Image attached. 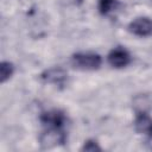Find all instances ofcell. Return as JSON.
Wrapping results in <instances>:
<instances>
[{"label": "cell", "instance_id": "cell-1", "mask_svg": "<svg viewBox=\"0 0 152 152\" xmlns=\"http://www.w3.org/2000/svg\"><path fill=\"white\" fill-rule=\"evenodd\" d=\"M71 64L74 68L84 71L97 70L102 64V58L95 52H77L71 57Z\"/></svg>", "mask_w": 152, "mask_h": 152}, {"label": "cell", "instance_id": "cell-2", "mask_svg": "<svg viewBox=\"0 0 152 152\" xmlns=\"http://www.w3.org/2000/svg\"><path fill=\"white\" fill-rule=\"evenodd\" d=\"M44 131L40 135V144L43 147H53L57 145H63L66 141V133L64 127L59 126H44Z\"/></svg>", "mask_w": 152, "mask_h": 152}, {"label": "cell", "instance_id": "cell-3", "mask_svg": "<svg viewBox=\"0 0 152 152\" xmlns=\"http://www.w3.org/2000/svg\"><path fill=\"white\" fill-rule=\"evenodd\" d=\"M107 61L112 68L115 69H122L126 68L132 62L131 53L122 46H116L110 50V52L107 56Z\"/></svg>", "mask_w": 152, "mask_h": 152}, {"label": "cell", "instance_id": "cell-4", "mask_svg": "<svg viewBox=\"0 0 152 152\" xmlns=\"http://www.w3.org/2000/svg\"><path fill=\"white\" fill-rule=\"evenodd\" d=\"M128 31L137 37H151L152 36V19L147 17H139L132 20L128 26Z\"/></svg>", "mask_w": 152, "mask_h": 152}, {"label": "cell", "instance_id": "cell-5", "mask_svg": "<svg viewBox=\"0 0 152 152\" xmlns=\"http://www.w3.org/2000/svg\"><path fill=\"white\" fill-rule=\"evenodd\" d=\"M40 78L45 83H50L53 86H64L68 81V74L62 68H50L40 75Z\"/></svg>", "mask_w": 152, "mask_h": 152}, {"label": "cell", "instance_id": "cell-6", "mask_svg": "<svg viewBox=\"0 0 152 152\" xmlns=\"http://www.w3.org/2000/svg\"><path fill=\"white\" fill-rule=\"evenodd\" d=\"M135 131L147 138H152V118L146 113H139L134 120Z\"/></svg>", "mask_w": 152, "mask_h": 152}, {"label": "cell", "instance_id": "cell-7", "mask_svg": "<svg viewBox=\"0 0 152 152\" xmlns=\"http://www.w3.org/2000/svg\"><path fill=\"white\" fill-rule=\"evenodd\" d=\"M119 6H120L119 0H99L97 8L102 15H108L115 10H118Z\"/></svg>", "mask_w": 152, "mask_h": 152}, {"label": "cell", "instance_id": "cell-8", "mask_svg": "<svg viewBox=\"0 0 152 152\" xmlns=\"http://www.w3.org/2000/svg\"><path fill=\"white\" fill-rule=\"evenodd\" d=\"M14 72V66L11 62L2 61L0 64V81L1 83H5L7 80L11 78V76Z\"/></svg>", "mask_w": 152, "mask_h": 152}, {"label": "cell", "instance_id": "cell-9", "mask_svg": "<svg viewBox=\"0 0 152 152\" xmlns=\"http://www.w3.org/2000/svg\"><path fill=\"white\" fill-rule=\"evenodd\" d=\"M102 148L99 146V144L95 140H87L83 146H82V151H89V152H95V151H101Z\"/></svg>", "mask_w": 152, "mask_h": 152}, {"label": "cell", "instance_id": "cell-10", "mask_svg": "<svg viewBox=\"0 0 152 152\" xmlns=\"http://www.w3.org/2000/svg\"><path fill=\"white\" fill-rule=\"evenodd\" d=\"M71 4H74V5H81L82 2H83V0H69Z\"/></svg>", "mask_w": 152, "mask_h": 152}]
</instances>
